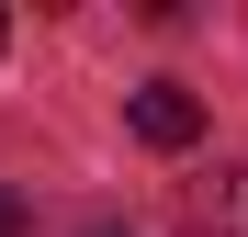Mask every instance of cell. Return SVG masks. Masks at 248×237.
<instances>
[{
	"instance_id": "obj_1",
	"label": "cell",
	"mask_w": 248,
	"mask_h": 237,
	"mask_svg": "<svg viewBox=\"0 0 248 237\" xmlns=\"http://www.w3.org/2000/svg\"><path fill=\"white\" fill-rule=\"evenodd\" d=\"M124 113H136V136H147V147H192V136H203V102L181 91V79H147Z\"/></svg>"
},
{
	"instance_id": "obj_2",
	"label": "cell",
	"mask_w": 248,
	"mask_h": 237,
	"mask_svg": "<svg viewBox=\"0 0 248 237\" xmlns=\"http://www.w3.org/2000/svg\"><path fill=\"white\" fill-rule=\"evenodd\" d=\"M181 237H248V170H226V181H203L192 204H181Z\"/></svg>"
},
{
	"instance_id": "obj_3",
	"label": "cell",
	"mask_w": 248,
	"mask_h": 237,
	"mask_svg": "<svg viewBox=\"0 0 248 237\" xmlns=\"http://www.w3.org/2000/svg\"><path fill=\"white\" fill-rule=\"evenodd\" d=\"M34 226V204H23V192H0V237H23Z\"/></svg>"
},
{
	"instance_id": "obj_4",
	"label": "cell",
	"mask_w": 248,
	"mask_h": 237,
	"mask_svg": "<svg viewBox=\"0 0 248 237\" xmlns=\"http://www.w3.org/2000/svg\"><path fill=\"white\" fill-rule=\"evenodd\" d=\"M0 46H12V23H0Z\"/></svg>"
}]
</instances>
